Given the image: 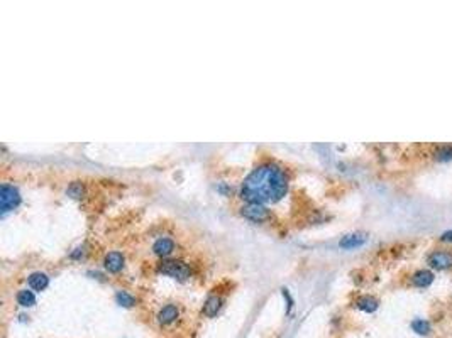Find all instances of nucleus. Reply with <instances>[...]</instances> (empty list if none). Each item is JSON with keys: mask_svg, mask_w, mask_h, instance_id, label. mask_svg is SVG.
I'll list each match as a JSON object with an SVG mask.
<instances>
[{"mask_svg": "<svg viewBox=\"0 0 452 338\" xmlns=\"http://www.w3.org/2000/svg\"><path fill=\"white\" fill-rule=\"evenodd\" d=\"M366 242H367V235L366 234L354 232V234L344 235V237L341 239V242H339V247L341 249H356V247L364 245Z\"/></svg>", "mask_w": 452, "mask_h": 338, "instance_id": "obj_7", "label": "nucleus"}, {"mask_svg": "<svg viewBox=\"0 0 452 338\" xmlns=\"http://www.w3.org/2000/svg\"><path fill=\"white\" fill-rule=\"evenodd\" d=\"M83 193H85V189H83V184L82 183H78V181H74V183H71L68 186V194L69 196H73V198H82L83 196Z\"/></svg>", "mask_w": 452, "mask_h": 338, "instance_id": "obj_18", "label": "nucleus"}, {"mask_svg": "<svg viewBox=\"0 0 452 338\" xmlns=\"http://www.w3.org/2000/svg\"><path fill=\"white\" fill-rule=\"evenodd\" d=\"M19 203H21V194H19L17 188H14L12 184L4 183L2 188H0V210H2V213L14 210Z\"/></svg>", "mask_w": 452, "mask_h": 338, "instance_id": "obj_4", "label": "nucleus"}, {"mask_svg": "<svg viewBox=\"0 0 452 338\" xmlns=\"http://www.w3.org/2000/svg\"><path fill=\"white\" fill-rule=\"evenodd\" d=\"M410 326H412V330L415 331L417 335H420V336H428L432 333L430 321H428V319H425V318H415V319H412Z\"/></svg>", "mask_w": 452, "mask_h": 338, "instance_id": "obj_14", "label": "nucleus"}, {"mask_svg": "<svg viewBox=\"0 0 452 338\" xmlns=\"http://www.w3.org/2000/svg\"><path fill=\"white\" fill-rule=\"evenodd\" d=\"M242 216L248 218L251 221H256V223H261V221L269 218V211L264 205H256V203H248L246 206H242Z\"/></svg>", "mask_w": 452, "mask_h": 338, "instance_id": "obj_6", "label": "nucleus"}, {"mask_svg": "<svg viewBox=\"0 0 452 338\" xmlns=\"http://www.w3.org/2000/svg\"><path fill=\"white\" fill-rule=\"evenodd\" d=\"M286 189L288 176L285 169L274 163H264L242 181L241 198L246 203L266 205L281 200L286 194Z\"/></svg>", "mask_w": 452, "mask_h": 338, "instance_id": "obj_1", "label": "nucleus"}, {"mask_svg": "<svg viewBox=\"0 0 452 338\" xmlns=\"http://www.w3.org/2000/svg\"><path fill=\"white\" fill-rule=\"evenodd\" d=\"M434 159L437 163H449L452 161V144H442L435 149Z\"/></svg>", "mask_w": 452, "mask_h": 338, "instance_id": "obj_15", "label": "nucleus"}, {"mask_svg": "<svg viewBox=\"0 0 452 338\" xmlns=\"http://www.w3.org/2000/svg\"><path fill=\"white\" fill-rule=\"evenodd\" d=\"M17 303L21 304L22 308H31L36 304V296L29 289H21L17 293Z\"/></svg>", "mask_w": 452, "mask_h": 338, "instance_id": "obj_16", "label": "nucleus"}, {"mask_svg": "<svg viewBox=\"0 0 452 338\" xmlns=\"http://www.w3.org/2000/svg\"><path fill=\"white\" fill-rule=\"evenodd\" d=\"M425 261L432 271H452V251L449 249H434L428 252Z\"/></svg>", "mask_w": 452, "mask_h": 338, "instance_id": "obj_3", "label": "nucleus"}, {"mask_svg": "<svg viewBox=\"0 0 452 338\" xmlns=\"http://www.w3.org/2000/svg\"><path fill=\"white\" fill-rule=\"evenodd\" d=\"M115 301L120 304V306H125V308H130L136 304V298H134L132 294H129L127 291H117V294H115Z\"/></svg>", "mask_w": 452, "mask_h": 338, "instance_id": "obj_17", "label": "nucleus"}, {"mask_svg": "<svg viewBox=\"0 0 452 338\" xmlns=\"http://www.w3.org/2000/svg\"><path fill=\"white\" fill-rule=\"evenodd\" d=\"M220 308H222V298H220V296H217V294H213L207 301H205V304H203V314H205V316H208V318H212V316H215V314L218 313V309H220Z\"/></svg>", "mask_w": 452, "mask_h": 338, "instance_id": "obj_13", "label": "nucleus"}, {"mask_svg": "<svg viewBox=\"0 0 452 338\" xmlns=\"http://www.w3.org/2000/svg\"><path fill=\"white\" fill-rule=\"evenodd\" d=\"M435 281V272L432 269H425V267H422V269H417L413 271L412 274H410V286H413V288H418V289H427L430 288L432 284H434Z\"/></svg>", "mask_w": 452, "mask_h": 338, "instance_id": "obj_5", "label": "nucleus"}, {"mask_svg": "<svg viewBox=\"0 0 452 338\" xmlns=\"http://www.w3.org/2000/svg\"><path fill=\"white\" fill-rule=\"evenodd\" d=\"M178 306L176 304H166V306H163L160 309V313H158V321L161 323V325H170V323H173L176 318H178Z\"/></svg>", "mask_w": 452, "mask_h": 338, "instance_id": "obj_10", "label": "nucleus"}, {"mask_svg": "<svg viewBox=\"0 0 452 338\" xmlns=\"http://www.w3.org/2000/svg\"><path fill=\"white\" fill-rule=\"evenodd\" d=\"M173 251H175V242L171 239H168V237L158 239L155 242V245H153V252H155L156 256H160V257L170 256Z\"/></svg>", "mask_w": 452, "mask_h": 338, "instance_id": "obj_11", "label": "nucleus"}, {"mask_svg": "<svg viewBox=\"0 0 452 338\" xmlns=\"http://www.w3.org/2000/svg\"><path fill=\"white\" fill-rule=\"evenodd\" d=\"M354 306L364 313H374L380 308V301L374 296L366 294V296H359V298L354 301Z\"/></svg>", "mask_w": 452, "mask_h": 338, "instance_id": "obj_9", "label": "nucleus"}, {"mask_svg": "<svg viewBox=\"0 0 452 338\" xmlns=\"http://www.w3.org/2000/svg\"><path fill=\"white\" fill-rule=\"evenodd\" d=\"M27 282H29V286L34 291H44L49 284V277H48V274H44V272L37 271V272H32V274H29V277H27Z\"/></svg>", "mask_w": 452, "mask_h": 338, "instance_id": "obj_12", "label": "nucleus"}, {"mask_svg": "<svg viewBox=\"0 0 452 338\" xmlns=\"http://www.w3.org/2000/svg\"><path fill=\"white\" fill-rule=\"evenodd\" d=\"M83 254H85V247H78V249H74V252L69 254V257H71V259H80Z\"/></svg>", "mask_w": 452, "mask_h": 338, "instance_id": "obj_20", "label": "nucleus"}, {"mask_svg": "<svg viewBox=\"0 0 452 338\" xmlns=\"http://www.w3.org/2000/svg\"><path fill=\"white\" fill-rule=\"evenodd\" d=\"M158 272L166 276H171L178 281H186L190 277V267L183 261L178 259H166L158 264Z\"/></svg>", "mask_w": 452, "mask_h": 338, "instance_id": "obj_2", "label": "nucleus"}, {"mask_svg": "<svg viewBox=\"0 0 452 338\" xmlns=\"http://www.w3.org/2000/svg\"><path fill=\"white\" fill-rule=\"evenodd\" d=\"M104 266L109 272H120L124 267V256L120 252H109L104 259Z\"/></svg>", "mask_w": 452, "mask_h": 338, "instance_id": "obj_8", "label": "nucleus"}, {"mask_svg": "<svg viewBox=\"0 0 452 338\" xmlns=\"http://www.w3.org/2000/svg\"><path fill=\"white\" fill-rule=\"evenodd\" d=\"M281 293H283V296H285V298H286V303H288V311H290L291 306H293V299H291V296H290V293H288V289H285V288L281 289Z\"/></svg>", "mask_w": 452, "mask_h": 338, "instance_id": "obj_21", "label": "nucleus"}, {"mask_svg": "<svg viewBox=\"0 0 452 338\" xmlns=\"http://www.w3.org/2000/svg\"><path fill=\"white\" fill-rule=\"evenodd\" d=\"M439 242L442 244H452V230H445L439 235Z\"/></svg>", "mask_w": 452, "mask_h": 338, "instance_id": "obj_19", "label": "nucleus"}]
</instances>
